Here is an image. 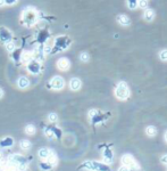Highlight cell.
Segmentation results:
<instances>
[{"mask_svg": "<svg viewBox=\"0 0 167 171\" xmlns=\"http://www.w3.org/2000/svg\"><path fill=\"white\" fill-rule=\"evenodd\" d=\"M38 22V12L32 7H28L26 9H24L22 14V23L23 25L31 28Z\"/></svg>", "mask_w": 167, "mask_h": 171, "instance_id": "obj_1", "label": "cell"}, {"mask_svg": "<svg viewBox=\"0 0 167 171\" xmlns=\"http://www.w3.org/2000/svg\"><path fill=\"white\" fill-rule=\"evenodd\" d=\"M81 168H85L87 170H93V171H109V166H108L96 161L84 162L83 164L81 166Z\"/></svg>", "mask_w": 167, "mask_h": 171, "instance_id": "obj_2", "label": "cell"}, {"mask_svg": "<svg viewBox=\"0 0 167 171\" xmlns=\"http://www.w3.org/2000/svg\"><path fill=\"white\" fill-rule=\"evenodd\" d=\"M8 163H9L10 166H13L16 170L17 166H22V164H26L28 162H26V159L23 155H21V154H11L8 157Z\"/></svg>", "mask_w": 167, "mask_h": 171, "instance_id": "obj_3", "label": "cell"}, {"mask_svg": "<svg viewBox=\"0 0 167 171\" xmlns=\"http://www.w3.org/2000/svg\"><path fill=\"white\" fill-rule=\"evenodd\" d=\"M115 94H116L117 98L121 100H124L129 97V95H130V90H129V87H127V85H126L125 82H121L120 85L117 86Z\"/></svg>", "mask_w": 167, "mask_h": 171, "instance_id": "obj_4", "label": "cell"}, {"mask_svg": "<svg viewBox=\"0 0 167 171\" xmlns=\"http://www.w3.org/2000/svg\"><path fill=\"white\" fill-rule=\"evenodd\" d=\"M70 40L64 37V35H61V37H58V38L56 39V42H55V48H54V50L55 52H61L63 49H65L68 45H70Z\"/></svg>", "mask_w": 167, "mask_h": 171, "instance_id": "obj_5", "label": "cell"}, {"mask_svg": "<svg viewBox=\"0 0 167 171\" xmlns=\"http://www.w3.org/2000/svg\"><path fill=\"white\" fill-rule=\"evenodd\" d=\"M49 86H50V88L55 89V90H61L65 86V81L61 76H54L49 82Z\"/></svg>", "mask_w": 167, "mask_h": 171, "instance_id": "obj_6", "label": "cell"}, {"mask_svg": "<svg viewBox=\"0 0 167 171\" xmlns=\"http://www.w3.org/2000/svg\"><path fill=\"white\" fill-rule=\"evenodd\" d=\"M122 163H123V166L133 168V170H139V166H136L134 159L131 156L130 154H125V155L122 156Z\"/></svg>", "mask_w": 167, "mask_h": 171, "instance_id": "obj_7", "label": "cell"}, {"mask_svg": "<svg viewBox=\"0 0 167 171\" xmlns=\"http://www.w3.org/2000/svg\"><path fill=\"white\" fill-rule=\"evenodd\" d=\"M9 41H11V32L4 26L0 28V42L7 43Z\"/></svg>", "mask_w": 167, "mask_h": 171, "instance_id": "obj_8", "label": "cell"}, {"mask_svg": "<svg viewBox=\"0 0 167 171\" xmlns=\"http://www.w3.org/2000/svg\"><path fill=\"white\" fill-rule=\"evenodd\" d=\"M28 71L32 74H38L39 72L41 71V65L38 61H31V62L28 64Z\"/></svg>", "mask_w": 167, "mask_h": 171, "instance_id": "obj_9", "label": "cell"}, {"mask_svg": "<svg viewBox=\"0 0 167 171\" xmlns=\"http://www.w3.org/2000/svg\"><path fill=\"white\" fill-rule=\"evenodd\" d=\"M70 66V63L67 58H59L57 62V67L61 71H67Z\"/></svg>", "mask_w": 167, "mask_h": 171, "instance_id": "obj_10", "label": "cell"}, {"mask_svg": "<svg viewBox=\"0 0 167 171\" xmlns=\"http://www.w3.org/2000/svg\"><path fill=\"white\" fill-rule=\"evenodd\" d=\"M51 151L49 148H46V147H42L40 148V151H39V157L41 159V160H48V157L51 155Z\"/></svg>", "mask_w": 167, "mask_h": 171, "instance_id": "obj_11", "label": "cell"}, {"mask_svg": "<svg viewBox=\"0 0 167 171\" xmlns=\"http://www.w3.org/2000/svg\"><path fill=\"white\" fill-rule=\"evenodd\" d=\"M81 86H82V82H81V80L80 79H77V78H73L72 80L70 81V87L72 90H79L80 88H81Z\"/></svg>", "mask_w": 167, "mask_h": 171, "instance_id": "obj_12", "label": "cell"}, {"mask_svg": "<svg viewBox=\"0 0 167 171\" xmlns=\"http://www.w3.org/2000/svg\"><path fill=\"white\" fill-rule=\"evenodd\" d=\"M13 145H14V139L11 137H6L2 140H0V146L4 148H8Z\"/></svg>", "mask_w": 167, "mask_h": 171, "instance_id": "obj_13", "label": "cell"}, {"mask_svg": "<svg viewBox=\"0 0 167 171\" xmlns=\"http://www.w3.org/2000/svg\"><path fill=\"white\" fill-rule=\"evenodd\" d=\"M117 22L121 24V25H125V26H127V25H130L131 19L129 18L126 15H118V16H117Z\"/></svg>", "mask_w": 167, "mask_h": 171, "instance_id": "obj_14", "label": "cell"}, {"mask_svg": "<svg viewBox=\"0 0 167 171\" xmlns=\"http://www.w3.org/2000/svg\"><path fill=\"white\" fill-rule=\"evenodd\" d=\"M21 59H22V62H23V63H26V64H28V63L31 62V61H33L32 52H24L23 54H22V56H21Z\"/></svg>", "mask_w": 167, "mask_h": 171, "instance_id": "obj_15", "label": "cell"}, {"mask_svg": "<svg viewBox=\"0 0 167 171\" xmlns=\"http://www.w3.org/2000/svg\"><path fill=\"white\" fill-rule=\"evenodd\" d=\"M17 85L21 89H25V88H28V86H30V81L25 78V76H22V78H19L18 81H17Z\"/></svg>", "mask_w": 167, "mask_h": 171, "instance_id": "obj_16", "label": "cell"}, {"mask_svg": "<svg viewBox=\"0 0 167 171\" xmlns=\"http://www.w3.org/2000/svg\"><path fill=\"white\" fill-rule=\"evenodd\" d=\"M31 146H32V144H31V142L28 140V139H23V140H21V142H19V147L22 148L23 151H28V149H30Z\"/></svg>", "mask_w": 167, "mask_h": 171, "instance_id": "obj_17", "label": "cell"}, {"mask_svg": "<svg viewBox=\"0 0 167 171\" xmlns=\"http://www.w3.org/2000/svg\"><path fill=\"white\" fill-rule=\"evenodd\" d=\"M143 17H144V19H146L147 22H151V21L153 19V17H155V13H153V10L147 9L146 12H144Z\"/></svg>", "mask_w": 167, "mask_h": 171, "instance_id": "obj_18", "label": "cell"}, {"mask_svg": "<svg viewBox=\"0 0 167 171\" xmlns=\"http://www.w3.org/2000/svg\"><path fill=\"white\" fill-rule=\"evenodd\" d=\"M103 159L107 163H111V160H113V153H111L110 149H105L103 151Z\"/></svg>", "mask_w": 167, "mask_h": 171, "instance_id": "obj_19", "label": "cell"}, {"mask_svg": "<svg viewBox=\"0 0 167 171\" xmlns=\"http://www.w3.org/2000/svg\"><path fill=\"white\" fill-rule=\"evenodd\" d=\"M39 166H40V169H41L42 171H50L51 169L54 168V166H51L50 163H49V162H47V161L41 162Z\"/></svg>", "mask_w": 167, "mask_h": 171, "instance_id": "obj_20", "label": "cell"}, {"mask_svg": "<svg viewBox=\"0 0 167 171\" xmlns=\"http://www.w3.org/2000/svg\"><path fill=\"white\" fill-rule=\"evenodd\" d=\"M146 132H147V135H148L149 137H153L157 133V129H156V127H153V126H149L148 128L146 129Z\"/></svg>", "mask_w": 167, "mask_h": 171, "instance_id": "obj_21", "label": "cell"}, {"mask_svg": "<svg viewBox=\"0 0 167 171\" xmlns=\"http://www.w3.org/2000/svg\"><path fill=\"white\" fill-rule=\"evenodd\" d=\"M35 127L33 126V124H28V126H26L25 127V132L28 133V135H34L35 133Z\"/></svg>", "mask_w": 167, "mask_h": 171, "instance_id": "obj_22", "label": "cell"}, {"mask_svg": "<svg viewBox=\"0 0 167 171\" xmlns=\"http://www.w3.org/2000/svg\"><path fill=\"white\" fill-rule=\"evenodd\" d=\"M6 49L9 52H14L16 50V45L13 41H9V42L6 43Z\"/></svg>", "mask_w": 167, "mask_h": 171, "instance_id": "obj_23", "label": "cell"}, {"mask_svg": "<svg viewBox=\"0 0 167 171\" xmlns=\"http://www.w3.org/2000/svg\"><path fill=\"white\" fill-rule=\"evenodd\" d=\"M48 120H49V122H51V123H55V122H57V120H58V116H57L56 113H50L48 115Z\"/></svg>", "mask_w": 167, "mask_h": 171, "instance_id": "obj_24", "label": "cell"}, {"mask_svg": "<svg viewBox=\"0 0 167 171\" xmlns=\"http://www.w3.org/2000/svg\"><path fill=\"white\" fill-rule=\"evenodd\" d=\"M127 5H129V8H130V9H135V8L138 7V1L130 0V1H127Z\"/></svg>", "mask_w": 167, "mask_h": 171, "instance_id": "obj_25", "label": "cell"}, {"mask_svg": "<svg viewBox=\"0 0 167 171\" xmlns=\"http://www.w3.org/2000/svg\"><path fill=\"white\" fill-rule=\"evenodd\" d=\"M89 58H90V57H89L88 52H82V54L80 55V59H81L82 62H88Z\"/></svg>", "mask_w": 167, "mask_h": 171, "instance_id": "obj_26", "label": "cell"}, {"mask_svg": "<svg viewBox=\"0 0 167 171\" xmlns=\"http://www.w3.org/2000/svg\"><path fill=\"white\" fill-rule=\"evenodd\" d=\"M44 132H46V136H48L49 138H52V137H55L54 136V132H52V129L49 127V128H47L46 130H44Z\"/></svg>", "mask_w": 167, "mask_h": 171, "instance_id": "obj_27", "label": "cell"}, {"mask_svg": "<svg viewBox=\"0 0 167 171\" xmlns=\"http://www.w3.org/2000/svg\"><path fill=\"white\" fill-rule=\"evenodd\" d=\"M160 58H162V61H167V49L166 50H162L160 52Z\"/></svg>", "mask_w": 167, "mask_h": 171, "instance_id": "obj_28", "label": "cell"}, {"mask_svg": "<svg viewBox=\"0 0 167 171\" xmlns=\"http://www.w3.org/2000/svg\"><path fill=\"white\" fill-rule=\"evenodd\" d=\"M147 5H148V1H138V6L141 8H146Z\"/></svg>", "mask_w": 167, "mask_h": 171, "instance_id": "obj_29", "label": "cell"}, {"mask_svg": "<svg viewBox=\"0 0 167 171\" xmlns=\"http://www.w3.org/2000/svg\"><path fill=\"white\" fill-rule=\"evenodd\" d=\"M160 160H162V162L164 163V164H167V154L166 155H162Z\"/></svg>", "mask_w": 167, "mask_h": 171, "instance_id": "obj_30", "label": "cell"}, {"mask_svg": "<svg viewBox=\"0 0 167 171\" xmlns=\"http://www.w3.org/2000/svg\"><path fill=\"white\" fill-rule=\"evenodd\" d=\"M129 170H130V169H129V168H126V166H121L118 171H129Z\"/></svg>", "mask_w": 167, "mask_h": 171, "instance_id": "obj_31", "label": "cell"}, {"mask_svg": "<svg viewBox=\"0 0 167 171\" xmlns=\"http://www.w3.org/2000/svg\"><path fill=\"white\" fill-rule=\"evenodd\" d=\"M2 97H4V90L0 88V98H2Z\"/></svg>", "mask_w": 167, "mask_h": 171, "instance_id": "obj_32", "label": "cell"}, {"mask_svg": "<svg viewBox=\"0 0 167 171\" xmlns=\"http://www.w3.org/2000/svg\"><path fill=\"white\" fill-rule=\"evenodd\" d=\"M5 5V1H0V6H4Z\"/></svg>", "mask_w": 167, "mask_h": 171, "instance_id": "obj_33", "label": "cell"}, {"mask_svg": "<svg viewBox=\"0 0 167 171\" xmlns=\"http://www.w3.org/2000/svg\"><path fill=\"white\" fill-rule=\"evenodd\" d=\"M165 140H166V142H167V132L165 133Z\"/></svg>", "mask_w": 167, "mask_h": 171, "instance_id": "obj_34", "label": "cell"}, {"mask_svg": "<svg viewBox=\"0 0 167 171\" xmlns=\"http://www.w3.org/2000/svg\"><path fill=\"white\" fill-rule=\"evenodd\" d=\"M1 157H2V153H1V151H0V160H1Z\"/></svg>", "mask_w": 167, "mask_h": 171, "instance_id": "obj_35", "label": "cell"}, {"mask_svg": "<svg viewBox=\"0 0 167 171\" xmlns=\"http://www.w3.org/2000/svg\"><path fill=\"white\" fill-rule=\"evenodd\" d=\"M129 171H139V170H133V169H131V170H129Z\"/></svg>", "mask_w": 167, "mask_h": 171, "instance_id": "obj_36", "label": "cell"}]
</instances>
